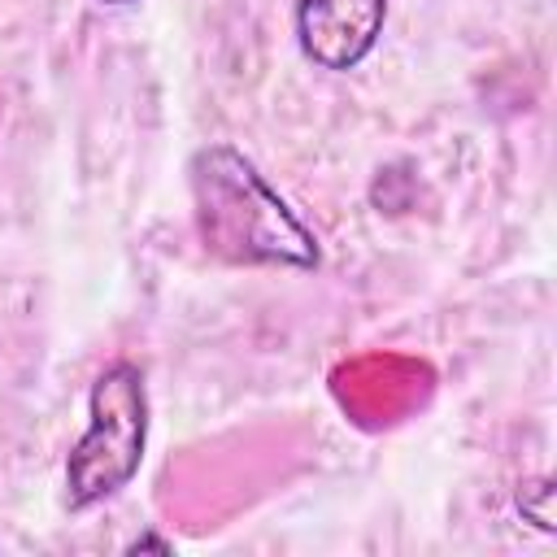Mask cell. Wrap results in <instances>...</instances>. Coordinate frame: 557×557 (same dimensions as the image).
<instances>
[{"label": "cell", "instance_id": "5", "mask_svg": "<svg viewBox=\"0 0 557 557\" xmlns=\"http://www.w3.org/2000/svg\"><path fill=\"white\" fill-rule=\"evenodd\" d=\"M0 113H4V100H0Z\"/></svg>", "mask_w": 557, "mask_h": 557}, {"label": "cell", "instance_id": "1", "mask_svg": "<svg viewBox=\"0 0 557 557\" xmlns=\"http://www.w3.org/2000/svg\"><path fill=\"white\" fill-rule=\"evenodd\" d=\"M191 218L209 257L226 265L313 270L322 261L313 231L231 144H209L187 161Z\"/></svg>", "mask_w": 557, "mask_h": 557}, {"label": "cell", "instance_id": "4", "mask_svg": "<svg viewBox=\"0 0 557 557\" xmlns=\"http://www.w3.org/2000/svg\"><path fill=\"white\" fill-rule=\"evenodd\" d=\"M100 4H135V0H100Z\"/></svg>", "mask_w": 557, "mask_h": 557}, {"label": "cell", "instance_id": "3", "mask_svg": "<svg viewBox=\"0 0 557 557\" xmlns=\"http://www.w3.org/2000/svg\"><path fill=\"white\" fill-rule=\"evenodd\" d=\"M387 22V0H296L300 52L331 74L357 70Z\"/></svg>", "mask_w": 557, "mask_h": 557}, {"label": "cell", "instance_id": "2", "mask_svg": "<svg viewBox=\"0 0 557 557\" xmlns=\"http://www.w3.org/2000/svg\"><path fill=\"white\" fill-rule=\"evenodd\" d=\"M148 444V392L135 361H113L91 383L87 396V431L70 448L65 461V500L70 509H91L122 492Z\"/></svg>", "mask_w": 557, "mask_h": 557}]
</instances>
